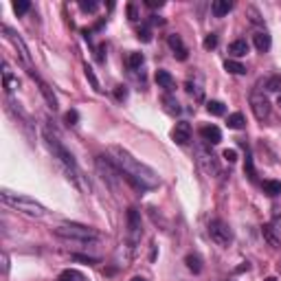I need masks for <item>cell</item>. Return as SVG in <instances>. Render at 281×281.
I'll return each mask as SVG.
<instances>
[{"label":"cell","instance_id":"cell-1","mask_svg":"<svg viewBox=\"0 0 281 281\" xmlns=\"http://www.w3.org/2000/svg\"><path fill=\"white\" fill-rule=\"evenodd\" d=\"M108 154H110L108 158H110L117 169L121 171V178H125L134 189L149 191V189H156L160 184V178H158L156 171H154L152 167H147L145 163H141L139 158H134L128 149L112 145L110 149H108Z\"/></svg>","mask_w":281,"mask_h":281},{"label":"cell","instance_id":"cell-2","mask_svg":"<svg viewBox=\"0 0 281 281\" xmlns=\"http://www.w3.org/2000/svg\"><path fill=\"white\" fill-rule=\"evenodd\" d=\"M44 143H46V147L51 149V154H53V158H57L59 160V165L66 169V174L68 178H73V182L79 184V167H77V160L73 158V154L68 152L66 147L59 143V139L55 134H51L49 130L44 128Z\"/></svg>","mask_w":281,"mask_h":281},{"label":"cell","instance_id":"cell-3","mask_svg":"<svg viewBox=\"0 0 281 281\" xmlns=\"http://www.w3.org/2000/svg\"><path fill=\"white\" fill-rule=\"evenodd\" d=\"M0 198H3L5 205H9L11 209H16V211L29 215V218H44V215H46L44 205H40V202L35 200V198H31V196L14 194V191L5 189L3 194H0Z\"/></svg>","mask_w":281,"mask_h":281},{"label":"cell","instance_id":"cell-4","mask_svg":"<svg viewBox=\"0 0 281 281\" xmlns=\"http://www.w3.org/2000/svg\"><path fill=\"white\" fill-rule=\"evenodd\" d=\"M53 233H55L59 240H66V242L90 244V242L99 240V233L90 229V226H83V224H59L53 229Z\"/></svg>","mask_w":281,"mask_h":281},{"label":"cell","instance_id":"cell-5","mask_svg":"<svg viewBox=\"0 0 281 281\" xmlns=\"http://www.w3.org/2000/svg\"><path fill=\"white\" fill-rule=\"evenodd\" d=\"M209 235H211V240L218 244V246H229V244H233V240H235L233 229L224 222V220H218V218L209 222Z\"/></svg>","mask_w":281,"mask_h":281},{"label":"cell","instance_id":"cell-6","mask_svg":"<svg viewBox=\"0 0 281 281\" xmlns=\"http://www.w3.org/2000/svg\"><path fill=\"white\" fill-rule=\"evenodd\" d=\"M250 110H253L257 121H266V119L270 117V101H268V97L264 92L250 95Z\"/></svg>","mask_w":281,"mask_h":281},{"label":"cell","instance_id":"cell-7","mask_svg":"<svg viewBox=\"0 0 281 281\" xmlns=\"http://www.w3.org/2000/svg\"><path fill=\"white\" fill-rule=\"evenodd\" d=\"M196 154H198V165H200L202 169L207 171L209 176H215V174H220L218 158L213 156V152H211V149H207L205 145H198V149H196Z\"/></svg>","mask_w":281,"mask_h":281},{"label":"cell","instance_id":"cell-8","mask_svg":"<svg viewBox=\"0 0 281 281\" xmlns=\"http://www.w3.org/2000/svg\"><path fill=\"white\" fill-rule=\"evenodd\" d=\"M141 235H143V226H141V213L136 209H128V240L132 246L141 242Z\"/></svg>","mask_w":281,"mask_h":281},{"label":"cell","instance_id":"cell-9","mask_svg":"<svg viewBox=\"0 0 281 281\" xmlns=\"http://www.w3.org/2000/svg\"><path fill=\"white\" fill-rule=\"evenodd\" d=\"M3 33H5V38H7L11 44H14L16 49H18V53H20V57H22V62H25V64H31V57H29V49H27L25 42H22L20 35L14 33L9 27H3Z\"/></svg>","mask_w":281,"mask_h":281},{"label":"cell","instance_id":"cell-10","mask_svg":"<svg viewBox=\"0 0 281 281\" xmlns=\"http://www.w3.org/2000/svg\"><path fill=\"white\" fill-rule=\"evenodd\" d=\"M29 75H31L33 79H35V83H38V86H40V92H42V97H44V101H46V106H49L51 110L55 112V110H57L59 106H57V97H55V95H53V88H51V86H49V83H46V81H42L40 77H38V75L33 73V70H29Z\"/></svg>","mask_w":281,"mask_h":281},{"label":"cell","instance_id":"cell-11","mask_svg":"<svg viewBox=\"0 0 281 281\" xmlns=\"http://www.w3.org/2000/svg\"><path fill=\"white\" fill-rule=\"evenodd\" d=\"M171 139H174L176 145H187L191 141V125L187 121H178L176 128L171 130Z\"/></svg>","mask_w":281,"mask_h":281},{"label":"cell","instance_id":"cell-12","mask_svg":"<svg viewBox=\"0 0 281 281\" xmlns=\"http://www.w3.org/2000/svg\"><path fill=\"white\" fill-rule=\"evenodd\" d=\"M167 44H169V49L174 51V57L176 59H180V62H184L189 55V51H187V46H184V42L180 35H176V33H171L169 38H167Z\"/></svg>","mask_w":281,"mask_h":281},{"label":"cell","instance_id":"cell-13","mask_svg":"<svg viewBox=\"0 0 281 281\" xmlns=\"http://www.w3.org/2000/svg\"><path fill=\"white\" fill-rule=\"evenodd\" d=\"M200 136L207 145H218L222 141V132H220L218 125H202L200 128Z\"/></svg>","mask_w":281,"mask_h":281},{"label":"cell","instance_id":"cell-14","mask_svg":"<svg viewBox=\"0 0 281 281\" xmlns=\"http://www.w3.org/2000/svg\"><path fill=\"white\" fill-rule=\"evenodd\" d=\"M253 44H255V49L259 53H268L270 51V46H272V40H270V35H268L266 31H257L253 35Z\"/></svg>","mask_w":281,"mask_h":281},{"label":"cell","instance_id":"cell-15","mask_svg":"<svg viewBox=\"0 0 281 281\" xmlns=\"http://www.w3.org/2000/svg\"><path fill=\"white\" fill-rule=\"evenodd\" d=\"M156 83H158V88H165L167 92H171V90H176V79L171 77V73H167V70H156Z\"/></svg>","mask_w":281,"mask_h":281},{"label":"cell","instance_id":"cell-16","mask_svg":"<svg viewBox=\"0 0 281 281\" xmlns=\"http://www.w3.org/2000/svg\"><path fill=\"white\" fill-rule=\"evenodd\" d=\"M248 42L246 40H235V42H231L229 44V55L231 57H244L248 53Z\"/></svg>","mask_w":281,"mask_h":281},{"label":"cell","instance_id":"cell-17","mask_svg":"<svg viewBox=\"0 0 281 281\" xmlns=\"http://www.w3.org/2000/svg\"><path fill=\"white\" fill-rule=\"evenodd\" d=\"M184 264H187V268L194 274H200L202 268H205V266H202V257L198 253H189L187 257H184Z\"/></svg>","mask_w":281,"mask_h":281},{"label":"cell","instance_id":"cell-18","mask_svg":"<svg viewBox=\"0 0 281 281\" xmlns=\"http://www.w3.org/2000/svg\"><path fill=\"white\" fill-rule=\"evenodd\" d=\"M231 9H233V3H231V0H215V3L211 5V11H213L215 18H224Z\"/></svg>","mask_w":281,"mask_h":281},{"label":"cell","instance_id":"cell-19","mask_svg":"<svg viewBox=\"0 0 281 281\" xmlns=\"http://www.w3.org/2000/svg\"><path fill=\"white\" fill-rule=\"evenodd\" d=\"M3 81H5V88H7V92H14L16 88H18V79H16L14 75H11L7 62L3 64Z\"/></svg>","mask_w":281,"mask_h":281},{"label":"cell","instance_id":"cell-20","mask_svg":"<svg viewBox=\"0 0 281 281\" xmlns=\"http://www.w3.org/2000/svg\"><path fill=\"white\" fill-rule=\"evenodd\" d=\"M57 281H88V277H86V274H83V272L75 270V268H68V270L59 272Z\"/></svg>","mask_w":281,"mask_h":281},{"label":"cell","instance_id":"cell-21","mask_svg":"<svg viewBox=\"0 0 281 281\" xmlns=\"http://www.w3.org/2000/svg\"><path fill=\"white\" fill-rule=\"evenodd\" d=\"M226 125H229L231 130H242L244 125H246V119H244L242 112H233V115H229V119H226Z\"/></svg>","mask_w":281,"mask_h":281},{"label":"cell","instance_id":"cell-22","mask_svg":"<svg viewBox=\"0 0 281 281\" xmlns=\"http://www.w3.org/2000/svg\"><path fill=\"white\" fill-rule=\"evenodd\" d=\"M224 68L229 70L231 75H246V66H244L242 62H237V59H226Z\"/></svg>","mask_w":281,"mask_h":281},{"label":"cell","instance_id":"cell-23","mask_svg":"<svg viewBox=\"0 0 281 281\" xmlns=\"http://www.w3.org/2000/svg\"><path fill=\"white\" fill-rule=\"evenodd\" d=\"M163 106H165V110L169 112V115H180V104L176 101V97H171V95H165L163 97Z\"/></svg>","mask_w":281,"mask_h":281},{"label":"cell","instance_id":"cell-24","mask_svg":"<svg viewBox=\"0 0 281 281\" xmlns=\"http://www.w3.org/2000/svg\"><path fill=\"white\" fill-rule=\"evenodd\" d=\"M261 189H264V194H266V196L274 198V196H279V194H281V182H279V180H264Z\"/></svg>","mask_w":281,"mask_h":281},{"label":"cell","instance_id":"cell-25","mask_svg":"<svg viewBox=\"0 0 281 281\" xmlns=\"http://www.w3.org/2000/svg\"><path fill=\"white\" fill-rule=\"evenodd\" d=\"M207 112H209V115H213V117H222L226 112V106L222 104V101H209V104H207Z\"/></svg>","mask_w":281,"mask_h":281},{"label":"cell","instance_id":"cell-26","mask_svg":"<svg viewBox=\"0 0 281 281\" xmlns=\"http://www.w3.org/2000/svg\"><path fill=\"white\" fill-rule=\"evenodd\" d=\"M143 62H145V57H143V53H139V51H132V53L128 55V66L132 68V70L141 68V66H143Z\"/></svg>","mask_w":281,"mask_h":281},{"label":"cell","instance_id":"cell-27","mask_svg":"<svg viewBox=\"0 0 281 281\" xmlns=\"http://www.w3.org/2000/svg\"><path fill=\"white\" fill-rule=\"evenodd\" d=\"M264 88L268 92H279L281 95V75H274V77H270V79H266Z\"/></svg>","mask_w":281,"mask_h":281},{"label":"cell","instance_id":"cell-28","mask_svg":"<svg viewBox=\"0 0 281 281\" xmlns=\"http://www.w3.org/2000/svg\"><path fill=\"white\" fill-rule=\"evenodd\" d=\"M261 233H264V237H266L268 242H270L272 248H279V246H281V240L272 233V226H264V229H261Z\"/></svg>","mask_w":281,"mask_h":281},{"label":"cell","instance_id":"cell-29","mask_svg":"<svg viewBox=\"0 0 281 281\" xmlns=\"http://www.w3.org/2000/svg\"><path fill=\"white\" fill-rule=\"evenodd\" d=\"M83 73H86L88 81L92 83V88H95V90H97V92H101V86H99V79H97V75H95V70H92L90 66H88V64H86V66H83Z\"/></svg>","mask_w":281,"mask_h":281},{"label":"cell","instance_id":"cell-30","mask_svg":"<svg viewBox=\"0 0 281 281\" xmlns=\"http://www.w3.org/2000/svg\"><path fill=\"white\" fill-rule=\"evenodd\" d=\"M184 88H187V92H189V95H194V97L198 99V101L202 99V95H205V92H202V88L198 86V83H194L191 79H189L187 83H184Z\"/></svg>","mask_w":281,"mask_h":281},{"label":"cell","instance_id":"cell-31","mask_svg":"<svg viewBox=\"0 0 281 281\" xmlns=\"http://www.w3.org/2000/svg\"><path fill=\"white\" fill-rule=\"evenodd\" d=\"M244 171H246V176H248V180H253L255 182V165H253V156L250 154H246V165H244Z\"/></svg>","mask_w":281,"mask_h":281},{"label":"cell","instance_id":"cell-32","mask_svg":"<svg viewBox=\"0 0 281 281\" xmlns=\"http://www.w3.org/2000/svg\"><path fill=\"white\" fill-rule=\"evenodd\" d=\"M29 9H31V3H29V0H20V3H14V11H16L18 16H25Z\"/></svg>","mask_w":281,"mask_h":281},{"label":"cell","instance_id":"cell-33","mask_svg":"<svg viewBox=\"0 0 281 281\" xmlns=\"http://www.w3.org/2000/svg\"><path fill=\"white\" fill-rule=\"evenodd\" d=\"M202 46H205V51H213L215 46H218V35H215V33H209L207 38H205V42H202Z\"/></svg>","mask_w":281,"mask_h":281},{"label":"cell","instance_id":"cell-34","mask_svg":"<svg viewBox=\"0 0 281 281\" xmlns=\"http://www.w3.org/2000/svg\"><path fill=\"white\" fill-rule=\"evenodd\" d=\"M136 38L141 42H152V29L149 27H141L139 31H136Z\"/></svg>","mask_w":281,"mask_h":281},{"label":"cell","instance_id":"cell-35","mask_svg":"<svg viewBox=\"0 0 281 281\" xmlns=\"http://www.w3.org/2000/svg\"><path fill=\"white\" fill-rule=\"evenodd\" d=\"M64 121H66V125H77V121H79V112L68 110L66 115H64Z\"/></svg>","mask_w":281,"mask_h":281},{"label":"cell","instance_id":"cell-36","mask_svg":"<svg viewBox=\"0 0 281 281\" xmlns=\"http://www.w3.org/2000/svg\"><path fill=\"white\" fill-rule=\"evenodd\" d=\"M79 9L86 11V14H95L99 9V3H79Z\"/></svg>","mask_w":281,"mask_h":281},{"label":"cell","instance_id":"cell-37","mask_svg":"<svg viewBox=\"0 0 281 281\" xmlns=\"http://www.w3.org/2000/svg\"><path fill=\"white\" fill-rule=\"evenodd\" d=\"M115 97H117V101H125V99H128V86H117L115 88Z\"/></svg>","mask_w":281,"mask_h":281},{"label":"cell","instance_id":"cell-38","mask_svg":"<svg viewBox=\"0 0 281 281\" xmlns=\"http://www.w3.org/2000/svg\"><path fill=\"white\" fill-rule=\"evenodd\" d=\"M73 259L83 261V264H99L97 257H86V255H73Z\"/></svg>","mask_w":281,"mask_h":281},{"label":"cell","instance_id":"cell-39","mask_svg":"<svg viewBox=\"0 0 281 281\" xmlns=\"http://www.w3.org/2000/svg\"><path fill=\"white\" fill-rule=\"evenodd\" d=\"M222 156L229 160V163H235V160H237V152H235V149H224Z\"/></svg>","mask_w":281,"mask_h":281},{"label":"cell","instance_id":"cell-40","mask_svg":"<svg viewBox=\"0 0 281 281\" xmlns=\"http://www.w3.org/2000/svg\"><path fill=\"white\" fill-rule=\"evenodd\" d=\"M128 16H130V20H132V22L139 20V14H136V7H134V5H128Z\"/></svg>","mask_w":281,"mask_h":281},{"label":"cell","instance_id":"cell-41","mask_svg":"<svg viewBox=\"0 0 281 281\" xmlns=\"http://www.w3.org/2000/svg\"><path fill=\"white\" fill-rule=\"evenodd\" d=\"M147 7H152V9H156V7H163V3H160V0H147Z\"/></svg>","mask_w":281,"mask_h":281},{"label":"cell","instance_id":"cell-42","mask_svg":"<svg viewBox=\"0 0 281 281\" xmlns=\"http://www.w3.org/2000/svg\"><path fill=\"white\" fill-rule=\"evenodd\" d=\"M3 268H5V272H9V257H7V253H3Z\"/></svg>","mask_w":281,"mask_h":281},{"label":"cell","instance_id":"cell-43","mask_svg":"<svg viewBox=\"0 0 281 281\" xmlns=\"http://www.w3.org/2000/svg\"><path fill=\"white\" fill-rule=\"evenodd\" d=\"M130 281H147V279H143V277H134V279H130Z\"/></svg>","mask_w":281,"mask_h":281},{"label":"cell","instance_id":"cell-44","mask_svg":"<svg viewBox=\"0 0 281 281\" xmlns=\"http://www.w3.org/2000/svg\"><path fill=\"white\" fill-rule=\"evenodd\" d=\"M266 281H277V279H274V277H268V279H266Z\"/></svg>","mask_w":281,"mask_h":281},{"label":"cell","instance_id":"cell-45","mask_svg":"<svg viewBox=\"0 0 281 281\" xmlns=\"http://www.w3.org/2000/svg\"><path fill=\"white\" fill-rule=\"evenodd\" d=\"M279 106H281V95H279Z\"/></svg>","mask_w":281,"mask_h":281}]
</instances>
